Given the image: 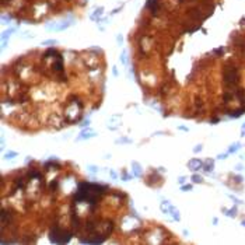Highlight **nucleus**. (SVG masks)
Here are the masks:
<instances>
[{"mask_svg":"<svg viewBox=\"0 0 245 245\" xmlns=\"http://www.w3.org/2000/svg\"><path fill=\"white\" fill-rule=\"evenodd\" d=\"M107 189V186H101L97 183L81 182V183H79V189L76 192L74 200L76 202H88L90 204H94L98 200V198Z\"/></svg>","mask_w":245,"mask_h":245,"instance_id":"nucleus-1","label":"nucleus"},{"mask_svg":"<svg viewBox=\"0 0 245 245\" xmlns=\"http://www.w3.org/2000/svg\"><path fill=\"white\" fill-rule=\"evenodd\" d=\"M72 235L73 234L69 233V231H64V230H60V228L55 227L49 233V238H51V241L53 244H67L70 241Z\"/></svg>","mask_w":245,"mask_h":245,"instance_id":"nucleus-2","label":"nucleus"},{"mask_svg":"<svg viewBox=\"0 0 245 245\" xmlns=\"http://www.w3.org/2000/svg\"><path fill=\"white\" fill-rule=\"evenodd\" d=\"M203 162L199 158H193V160H191L189 162H188V167L191 168L192 171H198L199 168H202Z\"/></svg>","mask_w":245,"mask_h":245,"instance_id":"nucleus-3","label":"nucleus"},{"mask_svg":"<svg viewBox=\"0 0 245 245\" xmlns=\"http://www.w3.org/2000/svg\"><path fill=\"white\" fill-rule=\"evenodd\" d=\"M147 9H150L151 13H157V9H158V3L157 0H147Z\"/></svg>","mask_w":245,"mask_h":245,"instance_id":"nucleus-4","label":"nucleus"},{"mask_svg":"<svg viewBox=\"0 0 245 245\" xmlns=\"http://www.w3.org/2000/svg\"><path fill=\"white\" fill-rule=\"evenodd\" d=\"M53 69L56 72H62L63 70V62H62V55L58 56V62L53 64Z\"/></svg>","mask_w":245,"mask_h":245,"instance_id":"nucleus-5","label":"nucleus"},{"mask_svg":"<svg viewBox=\"0 0 245 245\" xmlns=\"http://www.w3.org/2000/svg\"><path fill=\"white\" fill-rule=\"evenodd\" d=\"M48 56H60V53H59L56 49L51 48V49H48V51L45 52V55H43V58H48Z\"/></svg>","mask_w":245,"mask_h":245,"instance_id":"nucleus-6","label":"nucleus"},{"mask_svg":"<svg viewBox=\"0 0 245 245\" xmlns=\"http://www.w3.org/2000/svg\"><path fill=\"white\" fill-rule=\"evenodd\" d=\"M212 170H213V161L207 160L206 161V165H204V171H206V172H210Z\"/></svg>","mask_w":245,"mask_h":245,"instance_id":"nucleus-7","label":"nucleus"},{"mask_svg":"<svg viewBox=\"0 0 245 245\" xmlns=\"http://www.w3.org/2000/svg\"><path fill=\"white\" fill-rule=\"evenodd\" d=\"M132 165H133V168H135V174H136L137 177H140V167H139V164L137 162H133Z\"/></svg>","mask_w":245,"mask_h":245,"instance_id":"nucleus-8","label":"nucleus"},{"mask_svg":"<svg viewBox=\"0 0 245 245\" xmlns=\"http://www.w3.org/2000/svg\"><path fill=\"white\" fill-rule=\"evenodd\" d=\"M192 181L195 182V183H200L202 182V177L200 175H193L192 177Z\"/></svg>","mask_w":245,"mask_h":245,"instance_id":"nucleus-9","label":"nucleus"},{"mask_svg":"<svg viewBox=\"0 0 245 245\" xmlns=\"http://www.w3.org/2000/svg\"><path fill=\"white\" fill-rule=\"evenodd\" d=\"M30 177L31 178H41V174L39 172H30Z\"/></svg>","mask_w":245,"mask_h":245,"instance_id":"nucleus-10","label":"nucleus"},{"mask_svg":"<svg viewBox=\"0 0 245 245\" xmlns=\"http://www.w3.org/2000/svg\"><path fill=\"white\" fill-rule=\"evenodd\" d=\"M58 188V181H53V182H51V189L52 191H55Z\"/></svg>","mask_w":245,"mask_h":245,"instance_id":"nucleus-11","label":"nucleus"},{"mask_svg":"<svg viewBox=\"0 0 245 245\" xmlns=\"http://www.w3.org/2000/svg\"><path fill=\"white\" fill-rule=\"evenodd\" d=\"M181 189H182V191H191L192 186H191V185H185V186H182Z\"/></svg>","mask_w":245,"mask_h":245,"instance_id":"nucleus-12","label":"nucleus"},{"mask_svg":"<svg viewBox=\"0 0 245 245\" xmlns=\"http://www.w3.org/2000/svg\"><path fill=\"white\" fill-rule=\"evenodd\" d=\"M16 156H17V153H7V154H6V157H7V158H10V157H16Z\"/></svg>","mask_w":245,"mask_h":245,"instance_id":"nucleus-13","label":"nucleus"},{"mask_svg":"<svg viewBox=\"0 0 245 245\" xmlns=\"http://www.w3.org/2000/svg\"><path fill=\"white\" fill-rule=\"evenodd\" d=\"M214 52H216V53H217V55H223V52H224V51H223V48H219V49H216Z\"/></svg>","mask_w":245,"mask_h":245,"instance_id":"nucleus-14","label":"nucleus"},{"mask_svg":"<svg viewBox=\"0 0 245 245\" xmlns=\"http://www.w3.org/2000/svg\"><path fill=\"white\" fill-rule=\"evenodd\" d=\"M56 41H46V42H43V45H55Z\"/></svg>","mask_w":245,"mask_h":245,"instance_id":"nucleus-15","label":"nucleus"},{"mask_svg":"<svg viewBox=\"0 0 245 245\" xmlns=\"http://www.w3.org/2000/svg\"><path fill=\"white\" fill-rule=\"evenodd\" d=\"M200 150H202V146H196V147L193 149V151H195V153H198V151H200Z\"/></svg>","mask_w":245,"mask_h":245,"instance_id":"nucleus-16","label":"nucleus"}]
</instances>
